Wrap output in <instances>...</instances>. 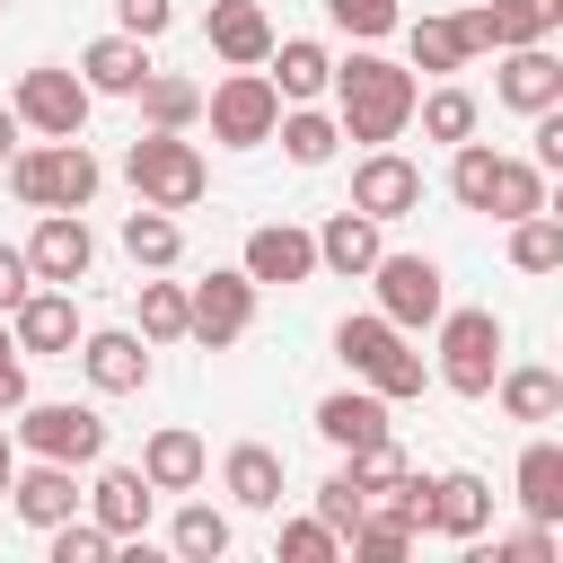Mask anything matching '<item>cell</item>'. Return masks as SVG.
Here are the masks:
<instances>
[{
  "label": "cell",
  "instance_id": "obj_17",
  "mask_svg": "<svg viewBox=\"0 0 563 563\" xmlns=\"http://www.w3.org/2000/svg\"><path fill=\"white\" fill-rule=\"evenodd\" d=\"M493 97H501V106H519V114H545V106H563V62H554L545 44H501Z\"/></svg>",
  "mask_w": 563,
  "mask_h": 563
},
{
  "label": "cell",
  "instance_id": "obj_6",
  "mask_svg": "<svg viewBox=\"0 0 563 563\" xmlns=\"http://www.w3.org/2000/svg\"><path fill=\"white\" fill-rule=\"evenodd\" d=\"M202 114H211V141H220V150H264L273 123H282V88H273L264 70H229V79L202 97Z\"/></svg>",
  "mask_w": 563,
  "mask_h": 563
},
{
  "label": "cell",
  "instance_id": "obj_50",
  "mask_svg": "<svg viewBox=\"0 0 563 563\" xmlns=\"http://www.w3.org/2000/svg\"><path fill=\"white\" fill-rule=\"evenodd\" d=\"M0 9H9V0H0Z\"/></svg>",
  "mask_w": 563,
  "mask_h": 563
},
{
  "label": "cell",
  "instance_id": "obj_25",
  "mask_svg": "<svg viewBox=\"0 0 563 563\" xmlns=\"http://www.w3.org/2000/svg\"><path fill=\"white\" fill-rule=\"evenodd\" d=\"M202 466H211V457H202V440H194L185 422H167V431H150V440H141V475H150L158 493H194V484H202Z\"/></svg>",
  "mask_w": 563,
  "mask_h": 563
},
{
  "label": "cell",
  "instance_id": "obj_38",
  "mask_svg": "<svg viewBox=\"0 0 563 563\" xmlns=\"http://www.w3.org/2000/svg\"><path fill=\"white\" fill-rule=\"evenodd\" d=\"M493 9V44H545L563 26V0H484Z\"/></svg>",
  "mask_w": 563,
  "mask_h": 563
},
{
  "label": "cell",
  "instance_id": "obj_20",
  "mask_svg": "<svg viewBox=\"0 0 563 563\" xmlns=\"http://www.w3.org/2000/svg\"><path fill=\"white\" fill-rule=\"evenodd\" d=\"M431 528H440V537H457V545H475V537L493 528V484H484V475H466V466L431 475Z\"/></svg>",
  "mask_w": 563,
  "mask_h": 563
},
{
  "label": "cell",
  "instance_id": "obj_44",
  "mask_svg": "<svg viewBox=\"0 0 563 563\" xmlns=\"http://www.w3.org/2000/svg\"><path fill=\"white\" fill-rule=\"evenodd\" d=\"M114 26L141 35V44H158V35L176 26V0H114Z\"/></svg>",
  "mask_w": 563,
  "mask_h": 563
},
{
  "label": "cell",
  "instance_id": "obj_26",
  "mask_svg": "<svg viewBox=\"0 0 563 563\" xmlns=\"http://www.w3.org/2000/svg\"><path fill=\"white\" fill-rule=\"evenodd\" d=\"M220 484H229L238 510H282V457H273L264 440H238L229 466H220Z\"/></svg>",
  "mask_w": 563,
  "mask_h": 563
},
{
  "label": "cell",
  "instance_id": "obj_7",
  "mask_svg": "<svg viewBox=\"0 0 563 563\" xmlns=\"http://www.w3.org/2000/svg\"><path fill=\"white\" fill-rule=\"evenodd\" d=\"M369 282H378V317H387V325H405V334H422V325L449 308V290H440V264H431V255H387V246H378Z\"/></svg>",
  "mask_w": 563,
  "mask_h": 563
},
{
  "label": "cell",
  "instance_id": "obj_30",
  "mask_svg": "<svg viewBox=\"0 0 563 563\" xmlns=\"http://www.w3.org/2000/svg\"><path fill=\"white\" fill-rule=\"evenodd\" d=\"M132 97H141V123H150V132H185V123H202V88H194L185 70H150Z\"/></svg>",
  "mask_w": 563,
  "mask_h": 563
},
{
  "label": "cell",
  "instance_id": "obj_11",
  "mask_svg": "<svg viewBox=\"0 0 563 563\" xmlns=\"http://www.w3.org/2000/svg\"><path fill=\"white\" fill-rule=\"evenodd\" d=\"M246 325H255V282H246V273H202V282L185 290V334H194V343L229 352Z\"/></svg>",
  "mask_w": 563,
  "mask_h": 563
},
{
  "label": "cell",
  "instance_id": "obj_3",
  "mask_svg": "<svg viewBox=\"0 0 563 563\" xmlns=\"http://www.w3.org/2000/svg\"><path fill=\"white\" fill-rule=\"evenodd\" d=\"M9 185H18L26 211H88L106 167L79 141H35V150H9Z\"/></svg>",
  "mask_w": 563,
  "mask_h": 563
},
{
  "label": "cell",
  "instance_id": "obj_48",
  "mask_svg": "<svg viewBox=\"0 0 563 563\" xmlns=\"http://www.w3.org/2000/svg\"><path fill=\"white\" fill-rule=\"evenodd\" d=\"M18 132H26V123H18L9 106H0V167H9V150H18Z\"/></svg>",
  "mask_w": 563,
  "mask_h": 563
},
{
  "label": "cell",
  "instance_id": "obj_39",
  "mask_svg": "<svg viewBox=\"0 0 563 563\" xmlns=\"http://www.w3.org/2000/svg\"><path fill=\"white\" fill-rule=\"evenodd\" d=\"M141 343H185V282H141Z\"/></svg>",
  "mask_w": 563,
  "mask_h": 563
},
{
  "label": "cell",
  "instance_id": "obj_14",
  "mask_svg": "<svg viewBox=\"0 0 563 563\" xmlns=\"http://www.w3.org/2000/svg\"><path fill=\"white\" fill-rule=\"evenodd\" d=\"M79 501H88V519H97L114 545H132V537L150 528V501H158V484H150L141 466H97V484H88Z\"/></svg>",
  "mask_w": 563,
  "mask_h": 563
},
{
  "label": "cell",
  "instance_id": "obj_41",
  "mask_svg": "<svg viewBox=\"0 0 563 563\" xmlns=\"http://www.w3.org/2000/svg\"><path fill=\"white\" fill-rule=\"evenodd\" d=\"M44 537H53V563H106V554H114V537H106L97 519H79V510H70V519H53Z\"/></svg>",
  "mask_w": 563,
  "mask_h": 563
},
{
  "label": "cell",
  "instance_id": "obj_18",
  "mask_svg": "<svg viewBox=\"0 0 563 563\" xmlns=\"http://www.w3.org/2000/svg\"><path fill=\"white\" fill-rule=\"evenodd\" d=\"M202 35H211V53H220L229 70H264V53H273V18H264V0H211Z\"/></svg>",
  "mask_w": 563,
  "mask_h": 563
},
{
  "label": "cell",
  "instance_id": "obj_12",
  "mask_svg": "<svg viewBox=\"0 0 563 563\" xmlns=\"http://www.w3.org/2000/svg\"><path fill=\"white\" fill-rule=\"evenodd\" d=\"M238 273H246L255 290H299V282L317 273V238H308V229H290V220H264V229H246Z\"/></svg>",
  "mask_w": 563,
  "mask_h": 563
},
{
  "label": "cell",
  "instance_id": "obj_21",
  "mask_svg": "<svg viewBox=\"0 0 563 563\" xmlns=\"http://www.w3.org/2000/svg\"><path fill=\"white\" fill-rule=\"evenodd\" d=\"M150 70H158V62H150V44H141V35H123V26H114V35H97V44L79 53V79H88V97H132Z\"/></svg>",
  "mask_w": 563,
  "mask_h": 563
},
{
  "label": "cell",
  "instance_id": "obj_31",
  "mask_svg": "<svg viewBox=\"0 0 563 563\" xmlns=\"http://www.w3.org/2000/svg\"><path fill=\"white\" fill-rule=\"evenodd\" d=\"M519 510L545 519V528L563 519V449H554V440H528V449H519Z\"/></svg>",
  "mask_w": 563,
  "mask_h": 563
},
{
  "label": "cell",
  "instance_id": "obj_47",
  "mask_svg": "<svg viewBox=\"0 0 563 563\" xmlns=\"http://www.w3.org/2000/svg\"><path fill=\"white\" fill-rule=\"evenodd\" d=\"M537 167H563V106L537 114Z\"/></svg>",
  "mask_w": 563,
  "mask_h": 563
},
{
  "label": "cell",
  "instance_id": "obj_45",
  "mask_svg": "<svg viewBox=\"0 0 563 563\" xmlns=\"http://www.w3.org/2000/svg\"><path fill=\"white\" fill-rule=\"evenodd\" d=\"M26 290H35V264H26V246H9V238H0V317H9Z\"/></svg>",
  "mask_w": 563,
  "mask_h": 563
},
{
  "label": "cell",
  "instance_id": "obj_33",
  "mask_svg": "<svg viewBox=\"0 0 563 563\" xmlns=\"http://www.w3.org/2000/svg\"><path fill=\"white\" fill-rule=\"evenodd\" d=\"M123 255H132V264H150V273H167V264L185 255V229H176V211L141 202V211L123 220Z\"/></svg>",
  "mask_w": 563,
  "mask_h": 563
},
{
  "label": "cell",
  "instance_id": "obj_40",
  "mask_svg": "<svg viewBox=\"0 0 563 563\" xmlns=\"http://www.w3.org/2000/svg\"><path fill=\"white\" fill-rule=\"evenodd\" d=\"M325 18H334L352 44H378V35H396V26H405V9H396V0H325Z\"/></svg>",
  "mask_w": 563,
  "mask_h": 563
},
{
  "label": "cell",
  "instance_id": "obj_42",
  "mask_svg": "<svg viewBox=\"0 0 563 563\" xmlns=\"http://www.w3.org/2000/svg\"><path fill=\"white\" fill-rule=\"evenodd\" d=\"M334 554H343V537L325 519H290L282 528V563H334Z\"/></svg>",
  "mask_w": 563,
  "mask_h": 563
},
{
  "label": "cell",
  "instance_id": "obj_43",
  "mask_svg": "<svg viewBox=\"0 0 563 563\" xmlns=\"http://www.w3.org/2000/svg\"><path fill=\"white\" fill-rule=\"evenodd\" d=\"M484 563H554V528L545 519H528L519 537H493V554Z\"/></svg>",
  "mask_w": 563,
  "mask_h": 563
},
{
  "label": "cell",
  "instance_id": "obj_9",
  "mask_svg": "<svg viewBox=\"0 0 563 563\" xmlns=\"http://www.w3.org/2000/svg\"><path fill=\"white\" fill-rule=\"evenodd\" d=\"M26 132H44V141H79V123H88V79L79 70H62V62H44V70H26L18 79V106H9Z\"/></svg>",
  "mask_w": 563,
  "mask_h": 563
},
{
  "label": "cell",
  "instance_id": "obj_34",
  "mask_svg": "<svg viewBox=\"0 0 563 563\" xmlns=\"http://www.w3.org/2000/svg\"><path fill=\"white\" fill-rule=\"evenodd\" d=\"M405 53H413V70H431V79H449V70L475 62L466 35H457V18H413V26H405Z\"/></svg>",
  "mask_w": 563,
  "mask_h": 563
},
{
  "label": "cell",
  "instance_id": "obj_4",
  "mask_svg": "<svg viewBox=\"0 0 563 563\" xmlns=\"http://www.w3.org/2000/svg\"><path fill=\"white\" fill-rule=\"evenodd\" d=\"M123 176H132V194L158 202V211H194V202L211 194V167H202V150H194L185 132H141V141L123 150Z\"/></svg>",
  "mask_w": 563,
  "mask_h": 563
},
{
  "label": "cell",
  "instance_id": "obj_32",
  "mask_svg": "<svg viewBox=\"0 0 563 563\" xmlns=\"http://www.w3.org/2000/svg\"><path fill=\"white\" fill-rule=\"evenodd\" d=\"M413 114H422V141H449V150H457V141H475V123H484V106H475L457 79H440L431 97H413Z\"/></svg>",
  "mask_w": 563,
  "mask_h": 563
},
{
  "label": "cell",
  "instance_id": "obj_2",
  "mask_svg": "<svg viewBox=\"0 0 563 563\" xmlns=\"http://www.w3.org/2000/svg\"><path fill=\"white\" fill-rule=\"evenodd\" d=\"M334 352H343V369H352L361 387H378L387 405L422 396V378H431V369H422V352L405 343V325H387L378 308H369V317H343V325H334Z\"/></svg>",
  "mask_w": 563,
  "mask_h": 563
},
{
  "label": "cell",
  "instance_id": "obj_13",
  "mask_svg": "<svg viewBox=\"0 0 563 563\" xmlns=\"http://www.w3.org/2000/svg\"><path fill=\"white\" fill-rule=\"evenodd\" d=\"M422 202V167L387 141V150H369L361 167H352V211H369V220H405Z\"/></svg>",
  "mask_w": 563,
  "mask_h": 563
},
{
  "label": "cell",
  "instance_id": "obj_22",
  "mask_svg": "<svg viewBox=\"0 0 563 563\" xmlns=\"http://www.w3.org/2000/svg\"><path fill=\"white\" fill-rule=\"evenodd\" d=\"M264 79L282 88V106H308V97H325V79H334V53H325L317 35H273V53H264Z\"/></svg>",
  "mask_w": 563,
  "mask_h": 563
},
{
  "label": "cell",
  "instance_id": "obj_8",
  "mask_svg": "<svg viewBox=\"0 0 563 563\" xmlns=\"http://www.w3.org/2000/svg\"><path fill=\"white\" fill-rule=\"evenodd\" d=\"M79 334H88V325H79V299H70L62 282H35V290L9 308V343H18L26 361H70Z\"/></svg>",
  "mask_w": 563,
  "mask_h": 563
},
{
  "label": "cell",
  "instance_id": "obj_36",
  "mask_svg": "<svg viewBox=\"0 0 563 563\" xmlns=\"http://www.w3.org/2000/svg\"><path fill=\"white\" fill-rule=\"evenodd\" d=\"M510 264H519V273H563V220H554V211L510 220Z\"/></svg>",
  "mask_w": 563,
  "mask_h": 563
},
{
  "label": "cell",
  "instance_id": "obj_16",
  "mask_svg": "<svg viewBox=\"0 0 563 563\" xmlns=\"http://www.w3.org/2000/svg\"><path fill=\"white\" fill-rule=\"evenodd\" d=\"M79 369L97 396H141L150 387V343L132 325H106V334H79Z\"/></svg>",
  "mask_w": 563,
  "mask_h": 563
},
{
  "label": "cell",
  "instance_id": "obj_5",
  "mask_svg": "<svg viewBox=\"0 0 563 563\" xmlns=\"http://www.w3.org/2000/svg\"><path fill=\"white\" fill-rule=\"evenodd\" d=\"M440 387L449 396H493L501 378V317L493 308H440Z\"/></svg>",
  "mask_w": 563,
  "mask_h": 563
},
{
  "label": "cell",
  "instance_id": "obj_1",
  "mask_svg": "<svg viewBox=\"0 0 563 563\" xmlns=\"http://www.w3.org/2000/svg\"><path fill=\"white\" fill-rule=\"evenodd\" d=\"M334 123H343V141H369V150H387L405 123H413V70L405 62H387V53H343L334 62Z\"/></svg>",
  "mask_w": 563,
  "mask_h": 563
},
{
  "label": "cell",
  "instance_id": "obj_27",
  "mask_svg": "<svg viewBox=\"0 0 563 563\" xmlns=\"http://www.w3.org/2000/svg\"><path fill=\"white\" fill-rule=\"evenodd\" d=\"M273 141L290 150V167H325L334 150H343V123L308 97V106H282V123H273Z\"/></svg>",
  "mask_w": 563,
  "mask_h": 563
},
{
  "label": "cell",
  "instance_id": "obj_28",
  "mask_svg": "<svg viewBox=\"0 0 563 563\" xmlns=\"http://www.w3.org/2000/svg\"><path fill=\"white\" fill-rule=\"evenodd\" d=\"M484 211H493V220H528V211H554V202H545V167H537V158H501V150H493V185H484Z\"/></svg>",
  "mask_w": 563,
  "mask_h": 563
},
{
  "label": "cell",
  "instance_id": "obj_23",
  "mask_svg": "<svg viewBox=\"0 0 563 563\" xmlns=\"http://www.w3.org/2000/svg\"><path fill=\"white\" fill-rule=\"evenodd\" d=\"M79 466H62V457H35V466H18L9 475V501H18V519L26 528H53V519H70L79 510V484H70Z\"/></svg>",
  "mask_w": 563,
  "mask_h": 563
},
{
  "label": "cell",
  "instance_id": "obj_24",
  "mask_svg": "<svg viewBox=\"0 0 563 563\" xmlns=\"http://www.w3.org/2000/svg\"><path fill=\"white\" fill-rule=\"evenodd\" d=\"M308 238H317V264H325V273H343V282L378 264V220H369V211H352V202H343L325 229H308Z\"/></svg>",
  "mask_w": 563,
  "mask_h": 563
},
{
  "label": "cell",
  "instance_id": "obj_19",
  "mask_svg": "<svg viewBox=\"0 0 563 563\" xmlns=\"http://www.w3.org/2000/svg\"><path fill=\"white\" fill-rule=\"evenodd\" d=\"M317 431H325L343 457H369V449L387 440V396H378V387H334V396L317 405Z\"/></svg>",
  "mask_w": 563,
  "mask_h": 563
},
{
  "label": "cell",
  "instance_id": "obj_37",
  "mask_svg": "<svg viewBox=\"0 0 563 563\" xmlns=\"http://www.w3.org/2000/svg\"><path fill=\"white\" fill-rule=\"evenodd\" d=\"M167 545H176L185 563H220V554H229V519H220L211 501H185L176 528H167Z\"/></svg>",
  "mask_w": 563,
  "mask_h": 563
},
{
  "label": "cell",
  "instance_id": "obj_46",
  "mask_svg": "<svg viewBox=\"0 0 563 563\" xmlns=\"http://www.w3.org/2000/svg\"><path fill=\"white\" fill-rule=\"evenodd\" d=\"M18 405H26V352L0 334V413H18Z\"/></svg>",
  "mask_w": 563,
  "mask_h": 563
},
{
  "label": "cell",
  "instance_id": "obj_49",
  "mask_svg": "<svg viewBox=\"0 0 563 563\" xmlns=\"http://www.w3.org/2000/svg\"><path fill=\"white\" fill-rule=\"evenodd\" d=\"M9 475H18V449H9V431H0V493H9Z\"/></svg>",
  "mask_w": 563,
  "mask_h": 563
},
{
  "label": "cell",
  "instance_id": "obj_35",
  "mask_svg": "<svg viewBox=\"0 0 563 563\" xmlns=\"http://www.w3.org/2000/svg\"><path fill=\"white\" fill-rule=\"evenodd\" d=\"M361 510H369V466H361V457H343V466L317 484V519H325L334 537H352V519H361Z\"/></svg>",
  "mask_w": 563,
  "mask_h": 563
},
{
  "label": "cell",
  "instance_id": "obj_10",
  "mask_svg": "<svg viewBox=\"0 0 563 563\" xmlns=\"http://www.w3.org/2000/svg\"><path fill=\"white\" fill-rule=\"evenodd\" d=\"M18 440H26L35 457H62V466H97V457H106L97 405H18Z\"/></svg>",
  "mask_w": 563,
  "mask_h": 563
},
{
  "label": "cell",
  "instance_id": "obj_15",
  "mask_svg": "<svg viewBox=\"0 0 563 563\" xmlns=\"http://www.w3.org/2000/svg\"><path fill=\"white\" fill-rule=\"evenodd\" d=\"M26 264H35V282H88V264H97V238H88V220L79 211H44L35 220V238H26Z\"/></svg>",
  "mask_w": 563,
  "mask_h": 563
},
{
  "label": "cell",
  "instance_id": "obj_29",
  "mask_svg": "<svg viewBox=\"0 0 563 563\" xmlns=\"http://www.w3.org/2000/svg\"><path fill=\"white\" fill-rule=\"evenodd\" d=\"M493 396H501V413H510V422H554V413H563V378H554L545 361L501 369V378H493Z\"/></svg>",
  "mask_w": 563,
  "mask_h": 563
}]
</instances>
